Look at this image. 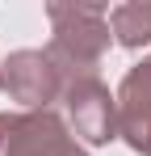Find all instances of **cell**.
I'll return each mask as SVG.
<instances>
[{
  "instance_id": "6",
  "label": "cell",
  "mask_w": 151,
  "mask_h": 156,
  "mask_svg": "<svg viewBox=\"0 0 151 156\" xmlns=\"http://www.w3.org/2000/svg\"><path fill=\"white\" fill-rule=\"evenodd\" d=\"M109 30L113 38L122 42L126 51H139L151 42V0H130V4H118L109 13Z\"/></svg>"
},
{
  "instance_id": "4",
  "label": "cell",
  "mask_w": 151,
  "mask_h": 156,
  "mask_svg": "<svg viewBox=\"0 0 151 156\" xmlns=\"http://www.w3.org/2000/svg\"><path fill=\"white\" fill-rule=\"evenodd\" d=\"M59 68L46 59V51H13L4 59V89L21 110H50L63 97Z\"/></svg>"
},
{
  "instance_id": "2",
  "label": "cell",
  "mask_w": 151,
  "mask_h": 156,
  "mask_svg": "<svg viewBox=\"0 0 151 156\" xmlns=\"http://www.w3.org/2000/svg\"><path fill=\"white\" fill-rule=\"evenodd\" d=\"M0 156H88L55 110L0 114Z\"/></svg>"
},
{
  "instance_id": "7",
  "label": "cell",
  "mask_w": 151,
  "mask_h": 156,
  "mask_svg": "<svg viewBox=\"0 0 151 156\" xmlns=\"http://www.w3.org/2000/svg\"><path fill=\"white\" fill-rule=\"evenodd\" d=\"M118 139H126V144H130V148H134L139 156H151V118L118 127Z\"/></svg>"
},
{
  "instance_id": "1",
  "label": "cell",
  "mask_w": 151,
  "mask_h": 156,
  "mask_svg": "<svg viewBox=\"0 0 151 156\" xmlns=\"http://www.w3.org/2000/svg\"><path fill=\"white\" fill-rule=\"evenodd\" d=\"M50 17V42L46 59L59 68L63 80H84L97 76L101 59L109 55L113 30H109V13L101 4H46Z\"/></svg>"
},
{
  "instance_id": "3",
  "label": "cell",
  "mask_w": 151,
  "mask_h": 156,
  "mask_svg": "<svg viewBox=\"0 0 151 156\" xmlns=\"http://www.w3.org/2000/svg\"><path fill=\"white\" fill-rule=\"evenodd\" d=\"M59 101L67 110V127H72L76 139H84V144H92V148L118 139V101H113V93H109L97 76L67 80Z\"/></svg>"
},
{
  "instance_id": "5",
  "label": "cell",
  "mask_w": 151,
  "mask_h": 156,
  "mask_svg": "<svg viewBox=\"0 0 151 156\" xmlns=\"http://www.w3.org/2000/svg\"><path fill=\"white\" fill-rule=\"evenodd\" d=\"M113 101H118V127L151 118V55H143V59L122 76Z\"/></svg>"
},
{
  "instance_id": "8",
  "label": "cell",
  "mask_w": 151,
  "mask_h": 156,
  "mask_svg": "<svg viewBox=\"0 0 151 156\" xmlns=\"http://www.w3.org/2000/svg\"><path fill=\"white\" fill-rule=\"evenodd\" d=\"M0 93H4V63H0Z\"/></svg>"
}]
</instances>
